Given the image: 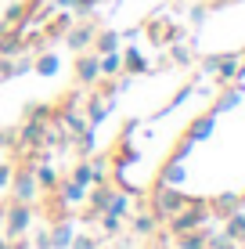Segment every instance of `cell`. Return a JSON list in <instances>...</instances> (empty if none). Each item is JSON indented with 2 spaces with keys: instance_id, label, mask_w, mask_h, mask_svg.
<instances>
[{
  "instance_id": "ac0fdd59",
  "label": "cell",
  "mask_w": 245,
  "mask_h": 249,
  "mask_svg": "<svg viewBox=\"0 0 245 249\" xmlns=\"http://www.w3.org/2000/svg\"><path fill=\"white\" fill-rule=\"evenodd\" d=\"M36 184H40V188H58L54 166H40V170H36Z\"/></svg>"
},
{
  "instance_id": "5b68a950",
  "label": "cell",
  "mask_w": 245,
  "mask_h": 249,
  "mask_svg": "<svg viewBox=\"0 0 245 249\" xmlns=\"http://www.w3.org/2000/svg\"><path fill=\"white\" fill-rule=\"evenodd\" d=\"M184 162L180 159H170L163 170H159V184H170V188H177V184H184Z\"/></svg>"
},
{
  "instance_id": "4fadbf2b",
  "label": "cell",
  "mask_w": 245,
  "mask_h": 249,
  "mask_svg": "<svg viewBox=\"0 0 245 249\" xmlns=\"http://www.w3.org/2000/svg\"><path fill=\"white\" fill-rule=\"evenodd\" d=\"M62 199H65V202H80V199H87V184L65 181V184H62Z\"/></svg>"
},
{
  "instance_id": "e0dca14e",
  "label": "cell",
  "mask_w": 245,
  "mask_h": 249,
  "mask_svg": "<svg viewBox=\"0 0 245 249\" xmlns=\"http://www.w3.org/2000/svg\"><path fill=\"white\" fill-rule=\"evenodd\" d=\"M123 65L130 69V72H148V62L137 54V51H126V54H123Z\"/></svg>"
},
{
  "instance_id": "7c38bea8",
  "label": "cell",
  "mask_w": 245,
  "mask_h": 249,
  "mask_svg": "<svg viewBox=\"0 0 245 249\" xmlns=\"http://www.w3.org/2000/svg\"><path fill=\"white\" fill-rule=\"evenodd\" d=\"M98 65H101V76H115L123 69V58L115 54V51H108L105 58H98Z\"/></svg>"
},
{
  "instance_id": "8fae6325",
  "label": "cell",
  "mask_w": 245,
  "mask_h": 249,
  "mask_svg": "<svg viewBox=\"0 0 245 249\" xmlns=\"http://www.w3.org/2000/svg\"><path fill=\"white\" fill-rule=\"evenodd\" d=\"M155 224H159L155 213H141V217H133V235H151Z\"/></svg>"
},
{
  "instance_id": "6da1fadb",
  "label": "cell",
  "mask_w": 245,
  "mask_h": 249,
  "mask_svg": "<svg viewBox=\"0 0 245 249\" xmlns=\"http://www.w3.org/2000/svg\"><path fill=\"white\" fill-rule=\"evenodd\" d=\"M209 217H213V210H209L206 199H188V206L177 210L173 217H170V231H173V235H188V231L202 228Z\"/></svg>"
},
{
  "instance_id": "83f0119b",
  "label": "cell",
  "mask_w": 245,
  "mask_h": 249,
  "mask_svg": "<svg viewBox=\"0 0 245 249\" xmlns=\"http://www.w3.org/2000/svg\"><path fill=\"white\" fill-rule=\"evenodd\" d=\"M0 249H15L11 242H7V238H0Z\"/></svg>"
},
{
  "instance_id": "30bf717a",
  "label": "cell",
  "mask_w": 245,
  "mask_h": 249,
  "mask_svg": "<svg viewBox=\"0 0 245 249\" xmlns=\"http://www.w3.org/2000/svg\"><path fill=\"white\" fill-rule=\"evenodd\" d=\"M69 44L80 47V51L90 47V44H94V29H90V25H80V29H72V33H69Z\"/></svg>"
},
{
  "instance_id": "277c9868",
  "label": "cell",
  "mask_w": 245,
  "mask_h": 249,
  "mask_svg": "<svg viewBox=\"0 0 245 249\" xmlns=\"http://www.w3.org/2000/svg\"><path fill=\"white\" fill-rule=\"evenodd\" d=\"M36 188H40V184H36V177H33L29 170H22V174L15 177V199H18V202H33Z\"/></svg>"
},
{
  "instance_id": "603a6c76",
  "label": "cell",
  "mask_w": 245,
  "mask_h": 249,
  "mask_svg": "<svg viewBox=\"0 0 245 249\" xmlns=\"http://www.w3.org/2000/svg\"><path fill=\"white\" fill-rule=\"evenodd\" d=\"M101 228H105V235H115V231H119V217H112V213H101Z\"/></svg>"
},
{
  "instance_id": "484cf974",
  "label": "cell",
  "mask_w": 245,
  "mask_h": 249,
  "mask_svg": "<svg viewBox=\"0 0 245 249\" xmlns=\"http://www.w3.org/2000/svg\"><path fill=\"white\" fill-rule=\"evenodd\" d=\"M11 184V166H0V188Z\"/></svg>"
},
{
  "instance_id": "f1b7e54d",
  "label": "cell",
  "mask_w": 245,
  "mask_h": 249,
  "mask_svg": "<svg viewBox=\"0 0 245 249\" xmlns=\"http://www.w3.org/2000/svg\"><path fill=\"white\" fill-rule=\"evenodd\" d=\"M58 4H65V7H69V4H80V0H58Z\"/></svg>"
},
{
  "instance_id": "8992f818",
  "label": "cell",
  "mask_w": 245,
  "mask_h": 249,
  "mask_svg": "<svg viewBox=\"0 0 245 249\" xmlns=\"http://www.w3.org/2000/svg\"><path fill=\"white\" fill-rule=\"evenodd\" d=\"M76 76H80L83 83H94L98 76H101V65H98V58H94V54L80 58V62H76Z\"/></svg>"
},
{
  "instance_id": "52a82bcc",
  "label": "cell",
  "mask_w": 245,
  "mask_h": 249,
  "mask_svg": "<svg viewBox=\"0 0 245 249\" xmlns=\"http://www.w3.org/2000/svg\"><path fill=\"white\" fill-rule=\"evenodd\" d=\"M238 202H242L238 195H220V199L209 202V210H213V217H224V220H227L234 210H238Z\"/></svg>"
},
{
  "instance_id": "cb8c5ba5",
  "label": "cell",
  "mask_w": 245,
  "mask_h": 249,
  "mask_svg": "<svg viewBox=\"0 0 245 249\" xmlns=\"http://www.w3.org/2000/svg\"><path fill=\"white\" fill-rule=\"evenodd\" d=\"M72 249H98V238H87V235H76L72 242H69Z\"/></svg>"
},
{
  "instance_id": "5bb4252c",
  "label": "cell",
  "mask_w": 245,
  "mask_h": 249,
  "mask_svg": "<svg viewBox=\"0 0 245 249\" xmlns=\"http://www.w3.org/2000/svg\"><path fill=\"white\" fill-rule=\"evenodd\" d=\"M130 210V199H126V195H108V202H105V213H112V217H123V213Z\"/></svg>"
},
{
  "instance_id": "9a60e30c",
  "label": "cell",
  "mask_w": 245,
  "mask_h": 249,
  "mask_svg": "<svg viewBox=\"0 0 245 249\" xmlns=\"http://www.w3.org/2000/svg\"><path fill=\"white\" fill-rule=\"evenodd\" d=\"M206 238L209 231H188V235H180V249H206Z\"/></svg>"
},
{
  "instance_id": "7402d4cb",
  "label": "cell",
  "mask_w": 245,
  "mask_h": 249,
  "mask_svg": "<svg viewBox=\"0 0 245 249\" xmlns=\"http://www.w3.org/2000/svg\"><path fill=\"white\" fill-rule=\"evenodd\" d=\"M115 44H119V36H115V33H101V36H98V47L105 51V54H108V51H115Z\"/></svg>"
},
{
  "instance_id": "ba28073f",
  "label": "cell",
  "mask_w": 245,
  "mask_h": 249,
  "mask_svg": "<svg viewBox=\"0 0 245 249\" xmlns=\"http://www.w3.org/2000/svg\"><path fill=\"white\" fill-rule=\"evenodd\" d=\"M227 238H234V242H242L245 238V213L242 210H234L231 217H227V231H224Z\"/></svg>"
},
{
  "instance_id": "d4e9b609",
  "label": "cell",
  "mask_w": 245,
  "mask_h": 249,
  "mask_svg": "<svg viewBox=\"0 0 245 249\" xmlns=\"http://www.w3.org/2000/svg\"><path fill=\"white\" fill-rule=\"evenodd\" d=\"M22 15H25V7H22V4H11V7H7V22H18Z\"/></svg>"
},
{
  "instance_id": "9c48e42d",
  "label": "cell",
  "mask_w": 245,
  "mask_h": 249,
  "mask_svg": "<svg viewBox=\"0 0 245 249\" xmlns=\"http://www.w3.org/2000/svg\"><path fill=\"white\" fill-rule=\"evenodd\" d=\"M213 134V116H202V119H195V126H188V141L195 144V141H202V137H209Z\"/></svg>"
},
{
  "instance_id": "3957f363",
  "label": "cell",
  "mask_w": 245,
  "mask_h": 249,
  "mask_svg": "<svg viewBox=\"0 0 245 249\" xmlns=\"http://www.w3.org/2000/svg\"><path fill=\"white\" fill-rule=\"evenodd\" d=\"M29 217H33L29 202H18V199H15L11 210H7V231H11V238H18L22 231H29Z\"/></svg>"
},
{
  "instance_id": "ffe728a7",
  "label": "cell",
  "mask_w": 245,
  "mask_h": 249,
  "mask_svg": "<svg viewBox=\"0 0 245 249\" xmlns=\"http://www.w3.org/2000/svg\"><path fill=\"white\" fill-rule=\"evenodd\" d=\"M72 181H76V184H94V170H90L87 162H80V166H76V174H72Z\"/></svg>"
},
{
  "instance_id": "44dd1931",
  "label": "cell",
  "mask_w": 245,
  "mask_h": 249,
  "mask_svg": "<svg viewBox=\"0 0 245 249\" xmlns=\"http://www.w3.org/2000/svg\"><path fill=\"white\" fill-rule=\"evenodd\" d=\"M36 72H44V76H54V72H58V58H54V54H44V58L36 62Z\"/></svg>"
},
{
  "instance_id": "4316f807",
  "label": "cell",
  "mask_w": 245,
  "mask_h": 249,
  "mask_svg": "<svg viewBox=\"0 0 245 249\" xmlns=\"http://www.w3.org/2000/svg\"><path fill=\"white\" fill-rule=\"evenodd\" d=\"M33 242H36L40 249H47V246H50V235H47V231H40V235H36V238H33Z\"/></svg>"
},
{
  "instance_id": "d6986e66",
  "label": "cell",
  "mask_w": 245,
  "mask_h": 249,
  "mask_svg": "<svg viewBox=\"0 0 245 249\" xmlns=\"http://www.w3.org/2000/svg\"><path fill=\"white\" fill-rule=\"evenodd\" d=\"M238 101H242V90H227L224 98L216 101V112H227V108H234V105H238Z\"/></svg>"
},
{
  "instance_id": "2e32d148",
  "label": "cell",
  "mask_w": 245,
  "mask_h": 249,
  "mask_svg": "<svg viewBox=\"0 0 245 249\" xmlns=\"http://www.w3.org/2000/svg\"><path fill=\"white\" fill-rule=\"evenodd\" d=\"M69 242H72V224H58V228H54V235H50V246L65 249Z\"/></svg>"
},
{
  "instance_id": "7a4b0ae2",
  "label": "cell",
  "mask_w": 245,
  "mask_h": 249,
  "mask_svg": "<svg viewBox=\"0 0 245 249\" xmlns=\"http://www.w3.org/2000/svg\"><path fill=\"white\" fill-rule=\"evenodd\" d=\"M188 206V199H184L177 188H170V184H155V192H151V213H155L159 220H170L177 210H184Z\"/></svg>"
}]
</instances>
